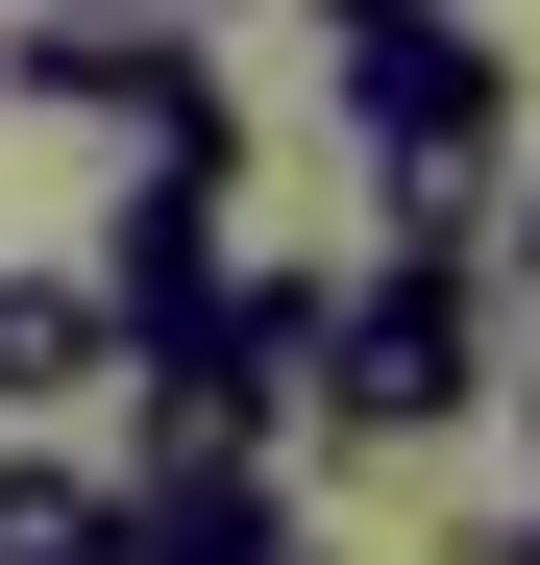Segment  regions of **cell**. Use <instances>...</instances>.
<instances>
[{
    "label": "cell",
    "instance_id": "obj_4",
    "mask_svg": "<svg viewBox=\"0 0 540 565\" xmlns=\"http://www.w3.org/2000/svg\"><path fill=\"white\" fill-rule=\"evenodd\" d=\"M222 270H246V148H148L123 172V222H99V344H123V394L148 369H197V320H222Z\"/></svg>",
    "mask_w": 540,
    "mask_h": 565
},
{
    "label": "cell",
    "instance_id": "obj_1",
    "mask_svg": "<svg viewBox=\"0 0 540 565\" xmlns=\"http://www.w3.org/2000/svg\"><path fill=\"white\" fill-rule=\"evenodd\" d=\"M344 74V148H369L393 246H516V50L492 0H295Z\"/></svg>",
    "mask_w": 540,
    "mask_h": 565
},
{
    "label": "cell",
    "instance_id": "obj_2",
    "mask_svg": "<svg viewBox=\"0 0 540 565\" xmlns=\"http://www.w3.org/2000/svg\"><path fill=\"white\" fill-rule=\"evenodd\" d=\"M492 270H516V246H369V270L320 296L295 443H344V467H418V443H467V418L516 394V320H492Z\"/></svg>",
    "mask_w": 540,
    "mask_h": 565
},
{
    "label": "cell",
    "instance_id": "obj_7",
    "mask_svg": "<svg viewBox=\"0 0 540 565\" xmlns=\"http://www.w3.org/2000/svg\"><path fill=\"white\" fill-rule=\"evenodd\" d=\"M172 25H197V50H222V25H246V0H172Z\"/></svg>",
    "mask_w": 540,
    "mask_h": 565
},
{
    "label": "cell",
    "instance_id": "obj_5",
    "mask_svg": "<svg viewBox=\"0 0 540 565\" xmlns=\"http://www.w3.org/2000/svg\"><path fill=\"white\" fill-rule=\"evenodd\" d=\"M74 394H123V344L74 270H0V418H74Z\"/></svg>",
    "mask_w": 540,
    "mask_h": 565
},
{
    "label": "cell",
    "instance_id": "obj_3",
    "mask_svg": "<svg viewBox=\"0 0 540 565\" xmlns=\"http://www.w3.org/2000/svg\"><path fill=\"white\" fill-rule=\"evenodd\" d=\"M0 99H25V124H99L123 172H148V148H246L222 50L172 25V0H25V25H0Z\"/></svg>",
    "mask_w": 540,
    "mask_h": 565
},
{
    "label": "cell",
    "instance_id": "obj_6",
    "mask_svg": "<svg viewBox=\"0 0 540 565\" xmlns=\"http://www.w3.org/2000/svg\"><path fill=\"white\" fill-rule=\"evenodd\" d=\"M0 565H123V492H99V467H0Z\"/></svg>",
    "mask_w": 540,
    "mask_h": 565
}]
</instances>
